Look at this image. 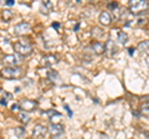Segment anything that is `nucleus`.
Wrapping results in <instances>:
<instances>
[{"mask_svg":"<svg viewBox=\"0 0 149 139\" xmlns=\"http://www.w3.org/2000/svg\"><path fill=\"white\" fill-rule=\"evenodd\" d=\"M128 8H129V11L132 14L139 15V14L146 13V10L149 8V3L147 0H130Z\"/></svg>","mask_w":149,"mask_h":139,"instance_id":"1","label":"nucleus"},{"mask_svg":"<svg viewBox=\"0 0 149 139\" xmlns=\"http://www.w3.org/2000/svg\"><path fill=\"white\" fill-rule=\"evenodd\" d=\"M13 47L15 50V52L17 55H20V56H30L32 54V46L27 42V41H24V40L14 42Z\"/></svg>","mask_w":149,"mask_h":139,"instance_id":"2","label":"nucleus"},{"mask_svg":"<svg viewBox=\"0 0 149 139\" xmlns=\"http://www.w3.org/2000/svg\"><path fill=\"white\" fill-rule=\"evenodd\" d=\"M0 75L4 78H8V80H14V78H20L22 76V70L19 66H13V67H4L1 71H0Z\"/></svg>","mask_w":149,"mask_h":139,"instance_id":"3","label":"nucleus"},{"mask_svg":"<svg viewBox=\"0 0 149 139\" xmlns=\"http://www.w3.org/2000/svg\"><path fill=\"white\" fill-rule=\"evenodd\" d=\"M37 102L36 101H32V99H27V98H24L19 102V106H20V109L22 112H32V111H35L36 107H37Z\"/></svg>","mask_w":149,"mask_h":139,"instance_id":"4","label":"nucleus"},{"mask_svg":"<svg viewBox=\"0 0 149 139\" xmlns=\"http://www.w3.org/2000/svg\"><path fill=\"white\" fill-rule=\"evenodd\" d=\"M47 131H49V133H50L52 137H60V136H62V134H63L65 128H63L62 124H58V123H50Z\"/></svg>","mask_w":149,"mask_h":139,"instance_id":"5","label":"nucleus"},{"mask_svg":"<svg viewBox=\"0 0 149 139\" xmlns=\"http://www.w3.org/2000/svg\"><path fill=\"white\" fill-rule=\"evenodd\" d=\"M30 29H31V26H30L29 22L22 21V22H19V24H16L14 26V34L15 35H24L26 32H29Z\"/></svg>","mask_w":149,"mask_h":139,"instance_id":"6","label":"nucleus"},{"mask_svg":"<svg viewBox=\"0 0 149 139\" xmlns=\"http://www.w3.org/2000/svg\"><path fill=\"white\" fill-rule=\"evenodd\" d=\"M3 61L8 67H13V66H16V65L21 61V58L19 57L17 55H6V56H4Z\"/></svg>","mask_w":149,"mask_h":139,"instance_id":"7","label":"nucleus"},{"mask_svg":"<svg viewBox=\"0 0 149 139\" xmlns=\"http://www.w3.org/2000/svg\"><path fill=\"white\" fill-rule=\"evenodd\" d=\"M46 132H47V128L41 126V124H36V126L34 127V129H32V137L34 138H42Z\"/></svg>","mask_w":149,"mask_h":139,"instance_id":"8","label":"nucleus"},{"mask_svg":"<svg viewBox=\"0 0 149 139\" xmlns=\"http://www.w3.org/2000/svg\"><path fill=\"white\" fill-rule=\"evenodd\" d=\"M98 21L101 22V25H104V26L111 25V22H112L111 14L108 11H102L98 16Z\"/></svg>","mask_w":149,"mask_h":139,"instance_id":"9","label":"nucleus"},{"mask_svg":"<svg viewBox=\"0 0 149 139\" xmlns=\"http://www.w3.org/2000/svg\"><path fill=\"white\" fill-rule=\"evenodd\" d=\"M91 47L93 50V52L96 55H102L106 52V49H104V44L100 42V41H93L91 44Z\"/></svg>","mask_w":149,"mask_h":139,"instance_id":"10","label":"nucleus"},{"mask_svg":"<svg viewBox=\"0 0 149 139\" xmlns=\"http://www.w3.org/2000/svg\"><path fill=\"white\" fill-rule=\"evenodd\" d=\"M41 62H42L44 66H54V65L57 62V56H55V55H46L41 58Z\"/></svg>","mask_w":149,"mask_h":139,"instance_id":"11","label":"nucleus"},{"mask_svg":"<svg viewBox=\"0 0 149 139\" xmlns=\"http://www.w3.org/2000/svg\"><path fill=\"white\" fill-rule=\"evenodd\" d=\"M104 49H106V52H108L109 56H113V55L117 52V46L114 45V42L112 40H108L104 44Z\"/></svg>","mask_w":149,"mask_h":139,"instance_id":"12","label":"nucleus"},{"mask_svg":"<svg viewBox=\"0 0 149 139\" xmlns=\"http://www.w3.org/2000/svg\"><path fill=\"white\" fill-rule=\"evenodd\" d=\"M51 9H52V4H51L49 0L41 3V11H42L44 14H49L51 11Z\"/></svg>","mask_w":149,"mask_h":139,"instance_id":"13","label":"nucleus"},{"mask_svg":"<svg viewBox=\"0 0 149 139\" xmlns=\"http://www.w3.org/2000/svg\"><path fill=\"white\" fill-rule=\"evenodd\" d=\"M117 41H118L119 44H122V45L127 44V42H128V35L125 34L124 31H118V38H117Z\"/></svg>","mask_w":149,"mask_h":139,"instance_id":"14","label":"nucleus"},{"mask_svg":"<svg viewBox=\"0 0 149 139\" xmlns=\"http://www.w3.org/2000/svg\"><path fill=\"white\" fill-rule=\"evenodd\" d=\"M13 16H14V13L10 10V9H5V10L3 11V19L4 21H10L13 19Z\"/></svg>","mask_w":149,"mask_h":139,"instance_id":"15","label":"nucleus"},{"mask_svg":"<svg viewBox=\"0 0 149 139\" xmlns=\"http://www.w3.org/2000/svg\"><path fill=\"white\" fill-rule=\"evenodd\" d=\"M46 77H47V80H49V81H51V82H55V81L58 78V73H57V71H54V70H50V71L47 72V75H46Z\"/></svg>","mask_w":149,"mask_h":139,"instance_id":"16","label":"nucleus"},{"mask_svg":"<svg viewBox=\"0 0 149 139\" xmlns=\"http://www.w3.org/2000/svg\"><path fill=\"white\" fill-rule=\"evenodd\" d=\"M138 49L141 51H144V52H148L149 51V40L141 41V42L138 44Z\"/></svg>","mask_w":149,"mask_h":139,"instance_id":"17","label":"nucleus"},{"mask_svg":"<svg viewBox=\"0 0 149 139\" xmlns=\"http://www.w3.org/2000/svg\"><path fill=\"white\" fill-rule=\"evenodd\" d=\"M139 111H141L142 114L148 115L149 117V102H144V103H142L141 107H139Z\"/></svg>","mask_w":149,"mask_h":139,"instance_id":"18","label":"nucleus"},{"mask_svg":"<svg viewBox=\"0 0 149 139\" xmlns=\"http://www.w3.org/2000/svg\"><path fill=\"white\" fill-rule=\"evenodd\" d=\"M19 119H20V122L26 124V123L30 122V115L27 114L26 112H20V113H19Z\"/></svg>","mask_w":149,"mask_h":139,"instance_id":"19","label":"nucleus"},{"mask_svg":"<svg viewBox=\"0 0 149 139\" xmlns=\"http://www.w3.org/2000/svg\"><path fill=\"white\" fill-rule=\"evenodd\" d=\"M92 35L95 36L96 39H100V38H102V36L104 35V32H103V30H102V29H100V27H93Z\"/></svg>","mask_w":149,"mask_h":139,"instance_id":"20","label":"nucleus"},{"mask_svg":"<svg viewBox=\"0 0 149 139\" xmlns=\"http://www.w3.org/2000/svg\"><path fill=\"white\" fill-rule=\"evenodd\" d=\"M14 133H15V136L16 137H22V136H25V128L24 127H16L15 129H14Z\"/></svg>","mask_w":149,"mask_h":139,"instance_id":"21","label":"nucleus"},{"mask_svg":"<svg viewBox=\"0 0 149 139\" xmlns=\"http://www.w3.org/2000/svg\"><path fill=\"white\" fill-rule=\"evenodd\" d=\"M42 114H46V115H49V118L50 119H52L55 115H57V117H60V114L58 112H56V111H52V109H50V111H46V112H42Z\"/></svg>","mask_w":149,"mask_h":139,"instance_id":"22","label":"nucleus"},{"mask_svg":"<svg viewBox=\"0 0 149 139\" xmlns=\"http://www.w3.org/2000/svg\"><path fill=\"white\" fill-rule=\"evenodd\" d=\"M107 6H108V9H113V11H114L116 9L118 8V4L113 1V3H108V4H107Z\"/></svg>","mask_w":149,"mask_h":139,"instance_id":"23","label":"nucleus"},{"mask_svg":"<svg viewBox=\"0 0 149 139\" xmlns=\"http://www.w3.org/2000/svg\"><path fill=\"white\" fill-rule=\"evenodd\" d=\"M65 106V109H66L67 111V113H68V115H70V117H72V111L71 109H70V107H68V106L67 104H63Z\"/></svg>","mask_w":149,"mask_h":139,"instance_id":"24","label":"nucleus"},{"mask_svg":"<svg viewBox=\"0 0 149 139\" xmlns=\"http://www.w3.org/2000/svg\"><path fill=\"white\" fill-rule=\"evenodd\" d=\"M14 4H15L14 0H6V1H5V5H8V6H13Z\"/></svg>","mask_w":149,"mask_h":139,"instance_id":"25","label":"nucleus"},{"mask_svg":"<svg viewBox=\"0 0 149 139\" xmlns=\"http://www.w3.org/2000/svg\"><path fill=\"white\" fill-rule=\"evenodd\" d=\"M19 108H20L19 103H14V104L11 106V109H13V111H16V109H19Z\"/></svg>","mask_w":149,"mask_h":139,"instance_id":"26","label":"nucleus"},{"mask_svg":"<svg viewBox=\"0 0 149 139\" xmlns=\"http://www.w3.org/2000/svg\"><path fill=\"white\" fill-rule=\"evenodd\" d=\"M0 104H1V106H6L8 104L6 98H1V99H0Z\"/></svg>","mask_w":149,"mask_h":139,"instance_id":"27","label":"nucleus"},{"mask_svg":"<svg viewBox=\"0 0 149 139\" xmlns=\"http://www.w3.org/2000/svg\"><path fill=\"white\" fill-rule=\"evenodd\" d=\"M54 27V29H58L60 27V22H52V25H51Z\"/></svg>","mask_w":149,"mask_h":139,"instance_id":"28","label":"nucleus"},{"mask_svg":"<svg viewBox=\"0 0 149 139\" xmlns=\"http://www.w3.org/2000/svg\"><path fill=\"white\" fill-rule=\"evenodd\" d=\"M128 54H129V56H133V54H134V49H133V47H129V49H128Z\"/></svg>","mask_w":149,"mask_h":139,"instance_id":"29","label":"nucleus"},{"mask_svg":"<svg viewBox=\"0 0 149 139\" xmlns=\"http://www.w3.org/2000/svg\"><path fill=\"white\" fill-rule=\"evenodd\" d=\"M78 27H80V24H78V22H77V24L73 26V31H77V30H78Z\"/></svg>","mask_w":149,"mask_h":139,"instance_id":"30","label":"nucleus"},{"mask_svg":"<svg viewBox=\"0 0 149 139\" xmlns=\"http://www.w3.org/2000/svg\"><path fill=\"white\" fill-rule=\"evenodd\" d=\"M146 137H147V139H149V132H146Z\"/></svg>","mask_w":149,"mask_h":139,"instance_id":"31","label":"nucleus"},{"mask_svg":"<svg viewBox=\"0 0 149 139\" xmlns=\"http://www.w3.org/2000/svg\"><path fill=\"white\" fill-rule=\"evenodd\" d=\"M0 93H3V88H1V87H0Z\"/></svg>","mask_w":149,"mask_h":139,"instance_id":"32","label":"nucleus"}]
</instances>
